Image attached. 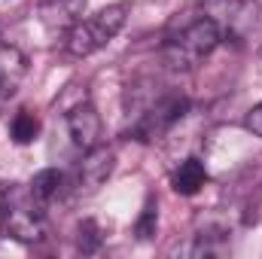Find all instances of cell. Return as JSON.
<instances>
[{
    "mask_svg": "<svg viewBox=\"0 0 262 259\" xmlns=\"http://www.w3.org/2000/svg\"><path fill=\"white\" fill-rule=\"evenodd\" d=\"M156 226H159V210H156V198H149V201L143 204V210H140V220H137L134 232H137L140 241H149V238L156 235Z\"/></svg>",
    "mask_w": 262,
    "mask_h": 259,
    "instance_id": "7c38bea8",
    "label": "cell"
},
{
    "mask_svg": "<svg viewBox=\"0 0 262 259\" xmlns=\"http://www.w3.org/2000/svg\"><path fill=\"white\" fill-rule=\"evenodd\" d=\"M61 186H64V174H58L55 168H46V171L34 174V180H31V192L37 195L43 204L52 201L55 195L61 192Z\"/></svg>",
    "mask_w": 262,
    "mask_h": 259,
    "instance_id": "30bf717a",
    "label": "cell"
},
{
    "mask_svg": "<svg viewBox=\"0 0 262 259\" xmlns=\"http://www.w3.org/2000/svg\"><path fill=\"white\" fill-rule=\"evenodd\" d=\"M186 110H189V101H186V98H180V95H162L159 101H152V104L137 116L131 134H134L137 140H143V143L159 140L162 134H168V131L186 116Z\"/></svg>",
    "mask_w": 262,
    "mask_h": 259,
    "instance_id": "5b68a950",
    "label": "cell"
},
{
    "mask_svg": "<svg viewBox=\"0 0 262 259\" xmlns=\"http://www.w3.org/2000/svg\"><path fill=\"white\" fill-rule=\"evenodd\" d=\"M128 12H131V3H110L104 9H98L95 15L89 18H76L67 31V52L76 55V58H85V55H95L98 49H104L128 21Z\"/></svg>",
    "mask_w": 262,
    "mask_h": 259,
    "instance_id": "3957f363",
    "label": "cell"
},
{
    "mask_svg": "<svg viewBox=\"0 0 262 259\" xmlns=\"http://www.w3.org/2000/svg\"><path fill=\"white\" fill-rule=\"evenodd\" d=\"M25 73H28V58L15 46L0 43V107L15 95V89L21 85Z\"/></svg>",
    "mask_w": 262,
    "mask_h": 259,
    "instance_id": "ba28073f",
    "label": "cell"
},
{
    "mask_svg": "<svg viewBox=\"0 0 262 259\" xmlns=\"http://www.w3.org/2000/svg\"><path fill=\"white\" fill-rule=\"evenodd\" d=\"M9 134H12L15 143L25 146V143L37 140V134H40V119H37L34 113L21 110V113H15V119H12V125H9Z\"/></svg>",
    "mask_w": 262,
    "mask_h": 259,
    "instance_id": "8fae6325",
    "label": "cell"
},
{
    "mask_svg": "<svg viewBox=\"0 0 262 259\" xmlns=\"http://www.w3.org/2000/svg\"><path fill=\"white\" fill-rule=\"evenodd\" d=\"M40 198L31 192V186H0V229L6 238H15L21 244L43 241L46 235V220L40 210Z\"/></svg>",
    "mask_w": 262,
    "mask_h": 259,
    "instance_id": "7a4b0ae2",
    "label": "cell"
},
{
    "mask_svg": "<svg viewBox=\"0 0 262 259\" xmlns=\"http://www.w3.org/2000/svg\"><path fill=\"white\" fill-rule=\"evenodd\" d=\"M223 43V31L220 25L210 18V15H195V18H186L183 25H177L168 37H165V46H162V58L171 70H195L216 46Z\"/></svg>",
    "mask_w": 262,
    "mask_h": 259,
    "instance_id": "6da1fadb",
    "label": "cell"
},
{
    "mask_svg": "<svg viewBox=\"0 0 262 259\" xmlns=\"http://www.w3.org/2000/svg\"><path fill=\"white\" fill-rule=\"evenodd\" d=\"M204 183H207V171H204V162L195 159V156H189L186 162H180V168L171 177V186H174L177 195H195Z\"/></svg>",
    "mask_w": 262,
    "mask_h": 259,
    "instance_id": "9c48e42d",
    "label": "cell"
},
{
    "mask_svg": "<svg viewBox=\"0 0 262 259\" xmlns=\"http://www.w3.org/2000/svg\"><path fill=\"white\" fill-rule=\"evenodd\" d=\"M67 134H70V140H73L82 153L101 143V116H98L95 104L82 101V104H76V107L67 113Z\"/></svg>",
    "mask_w": 262,
    "mask_h": 259,
    "instance_id": "52a82bcc",
    "label": "cell"
},
{
    "mask_svg": "<svg viewBox=\"0 0 262 259\" xmlns=\"http://www.w3.org/2000/svg\"><path fill=\"white\" fill-rule=\"evenodd\" d=\"M204 15H210L223 37L244 43L262 25V9L256 0H204Z\"/></svg>",
    "mask_w": 262,
    "mask_h": 259,
    "instance_id": "277c9868",
    "label": "cell"
},
{
    "mask_svg": "<svg viewBox=\"0 0 262 259\" xmlns=\"http://www.w3.org/2000/svg\"><path fill=\"white\" fill-rule=\"evenodd\" d=\"M244 128L253 131L256 137H262V101L253 107V110H250V113H247V119H244Z\"/></svg>",
    "mask_w": 262,
    "mask_h": 259,
    "instance_id": "5bb4252c",
    "label": "cell"
},
{
    "mask_svg": "<svg viewBox=\"0 0 262 259\" xmlns=\"http://www.w3.org/2000/svg\"><path fill=\"white\" fill-rule=\"evenodd\" d=\"M101 241H104L101 226H98L95 220H82V223H79V250H82V253H95V250L101 247Z\"/></svg>",
    "mask_w": 262,
    "mask_h": 259,
    "instance_id": "4fadbf2b",
    "label": "cell"
},
{
    "mask_svg": "<svg viewBox=\"0 0 262 259\" xmlns=\"http://www.w3.org/2000/svg\"><path fill=\"white\" fill-rule=\"evenodd\" d=\"M113 168H116V153L110 146H92V149H85L82 162L73 168V192L76 195L98 192L110 180Z\"/></svg>",
    "mask_w": 262,
    "mask_h": 259,
    "instance_id": "8992f818",
    "label": "cell"
}]
</instances>
